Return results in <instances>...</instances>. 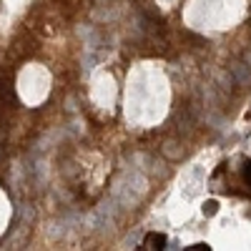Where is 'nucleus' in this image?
<instances>
[{
	"mask_svg": "<svg viewBox=\"0 0 251 251\" xmlns=\"http://www.w3.org/2000/svg\"><path fill=\"white\" fill-rule=\"evenodd\" d=\"M228 75L234 78L236 86H251V66L241 58V60H234L231 66H228Z\"/></svg>",
	"mask_w": 251,
	"mask_h": 251,
	"instance_id": "nucleus-1",
	"label": "nucleus"
},
{
	"mask_svg": "<svg viewBox=\"0 0 251 251\" xmlns=\"http://www.w3.org/2000/svg\"><path fill=\"white\" fill-rule=\"evenodd\" d=\"M169 246V239L166 234H146L143 241H141V249H149V251H161Z\"/></svg>",
	"mask_w": 251,
	"mask_h": 251,
	"instance_id": "nucleus-2",
	"label": "nucleus"
},
{
	"mask_svg": "<svg viewBox=\"0 0 251 251\" xmlns=\"http://www.w3.org/2000/svg\"><path fill=\"white\" fill-rule=\"evenodd\" d=\"M163 156L171 158V161L183 158V146H181L178 141H166V143H163Z\"/></svg>",
	"mask_w": 251,
	"mask_h": 251,
	"instance_id": "nucleus-3",
	"label": "nucleus"
},
{
	"mask_svg": "<svg viewBox=\"0 0 251 251\" xmlns=\"http://www.w3.org/2000/svg\"><path fill=\"white\" fill-rule=\"evenodd\" d=\"M216 211H219V201H214V199H208V201L203 203V214H206V216H214Z\"/></svg>",
	"mask_w": 251,
	"mask_h": 251,
	"instance_id": "nucleus-4",
	"label": "nucleus"
},
{
	"mask_svg": "<svg viewBox=\"0 0 251 251\" xmlns=\"http://www.w3.org/2000/svg\"><path fill=\"white\" fill-rule=\"evenodd\" d=\"M208 249H211V246H208V244H191V246H186V251H208Z\"/></svg>",
	"mask_w": 251,
	"mask_h": 251,
	"instance_id": "nucleus-5",
	"label": "nucleus"
},
{
	"mask_svg": "<svg viewBox=\"0 0 251 251\" xmlns=\"http://www.w3.org/2000/svg\"><path fill=\"white\" fill-rule=\"evenodd\" d=\"M244 178H246V183L251 186V161L246 163V169H244Z\"/></svg>",
	"mask_w": 251,
	"mask_h": 251,
	"instance_id": "nucleus-6",
	"label": "nucleus"
},
{
	"mask_svg": "<svg viewBox=\"0 0 251 251\" xmlns=\"http://www.w3.org/2000/svg\"><path fill=\"white\" fill-rule=\"evenodd\" d=\"M244 60H246V63H249V66H251V48H249V50L244 53Z\"/></svg>",
	"mask_w": 251,
	"mask_h": 251,
	"instance_id": "nucleus-7",
	"label": "nucleus"
}]
</instances>
